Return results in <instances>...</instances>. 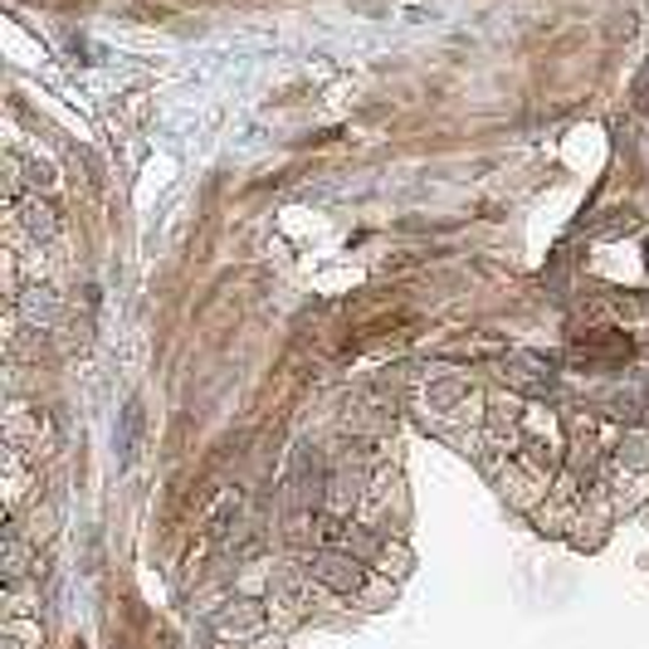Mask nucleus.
Listing matches in <instances>:
<instances>
[{"label": "nucleus", "instance_id": "obj_1", "mask_svg": "<svg viewBox=\"0 0 649 649\" xmlns=\"http://www.w3.org/2000/svg\"><path fill=\"white\" fill-rule=\"evenodd\" d=\"M308 571L318 581H328L332 591H357L362 586V567L357 562H347V557H338V552H318V557L308 562Z\"/></svg>", "mask_w": 649, "mask_h": 649}, {"label": "nucleus", "instance_id": "obj_2", "mask_svg": "<svg viewBox=\"0 0 649 649\" xmlns=\"http://www.w3.org/2000/svg\"><path fill=\"white\" fill-rule=\"evenodd\" d=\"M381 571H386V577H391V571H396V577H405V571H411V557H405V547H386V552H381Z\"/></svg>", "mask_w": 649, "mask_h": 649}]
</instances>
